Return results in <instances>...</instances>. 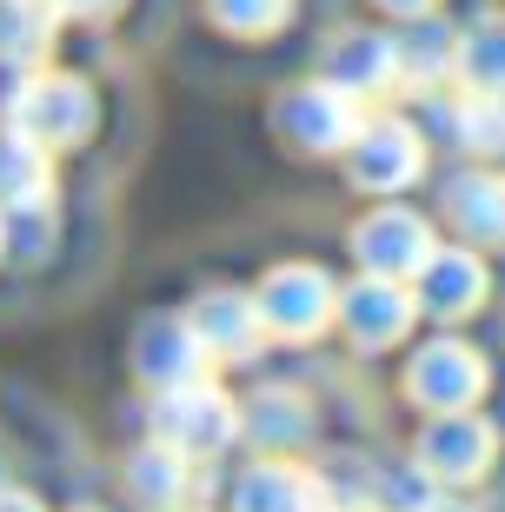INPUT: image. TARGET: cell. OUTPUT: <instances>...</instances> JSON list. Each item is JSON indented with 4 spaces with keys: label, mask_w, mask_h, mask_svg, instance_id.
I'll list each match as a JSON object with an SVG mask.
<instances>
[{
    "label": "cell",
    "mask_w": 505,
    "mask_h": 512,
    "mask_svg": "<svg viewBox=\"0 0 505 512\" xmlns=\"http://www.w3.org/2000/svg\"><path fill=\"white\" fill-rule=\"evenodd\" d=\"M286 14H293V0H213V20L233 34H273L286 27Z\"/></svg>",
    "instance_id": "44dd1931"
},
{
    "label": "cell",
    "mask_w": 505,
    "mask_h": 512,
    "mask_svg": "<svg viewBox=\"0 0 505 512\" xmlns=\"http://www.w3.org/2000/svg\"><path fill=\"white\" fill-rule=\"evenodd\" d=\"M40 140H27V133H0V207H14V213H27V207H40L47 200V160H40Z\"/></svg>",
    "instance_id": "e0dca14e"
},
{
    "label": "cell",
    "mask_w": 505,
    "mask_h": 512,
    "mask_svg": "<svg viewBox=\"0 0 505 512\" xmlns=\"http://www.w3.org/2000/svg\"><path fill=\"white\" fill-rule=\"evenodd\" d=\"M60 14H87V20H107V14H120V0H54Z\"/></svg>",
    "instance_id": "7402d4cb"
},
{
    "label": "cell",
    "mask_w": 505,
    "mask_h": 512,
    "mask_svg": "<svg viewBox=\"0 0 505 512\" xmlns=\"http://www.w3.org/2000/svg\"><path fill=\"white\" fill-rule=\"evenodd\" d=\"M153 419H160V439H167L173 453H187V459H213V453H226V446L246 433L240 406L206 380V373L187 380V386H167V399H160Z\"/></svg>",
    "instance_id": "6da1fadb"
},
{
    "label": "cell",
    "mask_w": 505,
    "mask_h": 512,
    "mask_svg": "<svg viewBox=\"0 0 505 512\" xmlns=\"http://www.w3.org/2000/svg\"><path fill=\"white\" fill-rule=\"evenodd\" d=\"M260 306L266 333H280V340H313L326 326L339 320V286L319 273V266H273L266 286L253 293Z\"/></svg>",
    "instance_id": "7a4b0ae2"
},
{
    "label": "cell",
    "mask_w": 505,
    "mask_h": 512,
    "mask_svg": "<svg viewBox=\"0 0 505 512\" xmlns=\"http://www.w3.org/2000/svg\"><path fill=\"white\" fill-rule=\"evenodd\" d=\"M379 7H386V14H399V20H419V14H432L439 0H379Z\"/></svg>",
    "instance_id": "603a6c76"
},
{
    "label": "cell",
    "mask_w": 505,
    "mask_h": 512,
    "mask_svg": "<svg viewBox=\"0 0 505 512\" xmlns=\"http://www.w3.org/2000/svg\"><path fill=\"white\" fill-rule=\"evenodd\" d=\"M167 512H180V506H167Z\"/></svg>",
    "instance_id": "4316f807"
},
{
    "label": "cell",
    "mask_w": 505,
    "mask_h": 512,
    "mask_svg": "<svg viewBox=\"0 0 505 512\" xmlns=\"http://www.w3.org/2000/svg\"><path fill=\"white\" fill-rule=\"evenodd\" d=\"M326 80H339L346 94H379L399 80V40H379V34H346L333 47V67Z\"/></svg>",
    "instance_id": "9a60e30c"
},
{
    "label": "cell",
    "mask_w": 505,
    "mask_h": 512,
    "mask_svg": "<svg viewBox=\"0 0 505 512\" xmlns=\"http://www.w3.org/2000/svg\"><path fill=\"white\" fill-rule=\"evenodd\" d=\"M193 320V333L206 340V353L213 360H246V353H260V333H266V320H260V306L246 300V293H206L200 306L187 313Z\"/></svg>",
    "instance_id": "8fae6325"
},
{
    "label": "cell",
    "mask_w": 505,
    "mask_h": 512,
    "mask_svg": "<svg viewBox=\"0 0 505 512\" xmlns=\"http://www.w3.org/2000/svg\"><path fill=\"white\" fill-rule=\"evenodd\" d=\"M14 127L40 147H74L94 127V94L67 74H34L14 87Z\"/></svg>",
    "instance_id": "277c9868"
},
{
    "label": "cell",
    "mask_w": 505,
    "mask_h": 512,
    "mask_svg": "<svg viewBox=\"0 0 505 512\" xmlns=\"http://www.w3.org/2000/svg\"><path fill=\"white\" fill-rule=\"evenodd\" d=\"M0 512H40L34 493H20V486H0Z\"/></svg>",
    "instance_id": "cb8c5ba5"
},
{
    "label": "cell",
    "mask_w": 505,
    "mask_h": 512,
    "mask_svg": "<svg viewBox=\"0 0 505 512\" xmlns=\"http://www.w3.org/2000/svg\"><path fill=\"white\" fill-rule=\"evenodd\" d=\"M0 247H7V227H0Z\"/></svg>",
    "instance_id": "d4e9b609"
},
{
    "label": "cell",
    "mask_w": 505,
    "mask_h": 512,
    "mask_svg": "<svg viewBox=\"0 0 505 512\" xmlns=\"http://www.w3.org/2000/svg\"><path fill=\"white\" fill-rule=\"evenodd\" d=\"M127 473H133L127 486H133L140 499H147V506H160V512L187 499V453H173L167 439H160V446H147V453L133 459Z\"/></svg>",
    "instance_id": "d6986e66"
},
{
    "label": "cell",
    "mask_w": 505,
    "mask_h": 512,
    "mask_svg": "<svg viewBox=\"0 0 505 512\" xmlns=\"http://www.w3.org/2000/svg\"><path fill=\"white\" fill-rule=\"evenodd\" d=\"M432 512H446V506H432Z\"/></svg>",
    "instance_id": "484cf974"
},
{
    "label": "cell",
    "mask_w": 505,
    "mask_h": 512,
    "mask_svg": "<svg viewBox=\"0 0 505 512\" xmlns=\"http://www.w3.org/2000/svg\"><path fill=\"white\" fill-rule=\"evenodd\" d=\"M346 173H353V187H366V193H399L426 173V147H419V133L399 114L359 120V133L346 140Z\"/></svg>",
    "instance_id": "3957f363"
},
{
    "label": "cell",
    "mask_w": 505,
    "mask_h": 512,
    "mask_svg": "<svg viewBox=\"0 0 505 512\" xmlns=\"http://www.w3.org/2000/svg\"><path fill=\"white\" fill-rule=\"evenodd\" d=\"M412 293L399 280H386V273H359L353 286H339V326L353 333V346H366V353H379V346H399L412 326Z\"/></svg>",
    "instance_id": "5b68a950"
},
{
    "label": "cell",
    "mask_w": 505,
    "mask_h": 512,
    "mask_svg": "<svg viewBox=\"0 0 505 512\" xmlns=\"http://www.w3.org/2000/svg\"><path fill=\"white\" fill-rule=\"evenodd\" d=\"M60 7L54 0H0V60L7 67H34L54 47Z\"/></svg>",
    "instance_id": "2e32d148"
},
{
    "label": "cell",
    "mask_w": 505,
    "mask_h": 512,
    "mask_svg": "<svg viewBox=\"0 0 505 512\" xmlns=\"http://www.w3.org/2000/svg\"><path fill=\"white\" fill-rule=\"evenodd\" d=\"M280 107V133L306 153H339L359 133V94H346L339 80H313L300 94H286Z\"/></svg>",
    "instance_id": "8992f818"
},
{
    "label": "cell",
    "mask_w": 505,
    "mask_h": 512,
    "mask_svg": "<svg viewBox=\"0 0 505 512\" xmlns=\"http://www.w3.org/2000/svg\"><path fill=\"white\" fill-rule=\"evenodd\" d=\"M233 512H339V506L313 473H300V466H260V473L240 479Z\"/></svg>",
    "instance_id": "4fadbf2b"
},
{
    "label": "cell",
    "mask_w": 505,
    "mask_h": 512,
    "mask_svg": "<svg viewBox=\"0 0 505 512\" xmlns=\"http://www.w3.org/2000/svg\"><path fill=\"white\" fill-rule=\"evenodd\" d=\"M133 360L147 373L153 386H187L206 373V340L193 333V320H147L140 326V340H133Z\"/></svg>",
    "instance_id": "30bf717a"
},
{
    "label": "cell",
    "mask_w": 505,
    "mask_h": 512,
    "mask_svg": "<svg viewBox=\"0 0 505 512\" xmlns=\"http://www.w3.org/2000/svg\"><path fill=\"white\" fill-rule=\"evenodd\" d=\"M486 466H492V433H486V419L439 413V426H426V439H419V473H426V479H446V486H459V479H479Z\"/></svg>",
    "instance_id": "9c48e42d"
},
{
    "label": "cell",
    "mask_w": 505,
    "mask_h": 512,
    "mask_svg": "<svg viewBox=\"0 0 505 512\" xmlns=\"http://www.w3.org/2000/svg\"><path fill=\"white\" fill-rule=\"evenodd\" d=\"M446 220L479 247H505V173L499 167H472L446 187Z\"/></svg>",
    "instance_id": "7c38bea8"
},
{
    "label": "cell",
    "mask_w": 505,
    "mask_h": 512,
    "mask_svg": "<svg viewBox=\"0 0 505 512\" xmlns=\"http://www.w3.org/2000/svg\"><path fill=\"white\" fill-rule=\"evenodd\" d=\"M406 393L419 399V406H432V413H466L472 399L486 393V360L459 340H432L426 353L412 360Z\"/></svg>",
    "instance_id": "52a82bcc"
},
{
    "label": "cell",
    "mask_w": 505,
    "mask_h": 512,
    "mask_svg": "<svg viewBox=\"0 0 505 512\" xmlns=\"http://www.w3.org/2000/svg\"><path fill=\"white\" fill-rule=\"evenodd\" d=\"M432 227L419 220V213H406V207H386V213H373L366 227L353 233V253H359V266L366 273H386V280H399V273H419V266L432 260Z\"/></svg>",
    "instance_id": "ba28073f"
},
{
    "label": "cell",
    "mask_w": 505,
    "mask_h": 512,
    "mask_svg": "<svg viewBox=\"0 0 505 512\" xmlns=\"http://www.w3.org/2000/svg\"><path fill=\"white\" fill-rule=\"evenodd\" d=\"M419 300H426L439 320H459V313H472V306L486 300V266L472 260V253H439L432 247V260L419 266Z\"/></svg>",
    "instance_id": "5bb4252c"
},
{
    "label": "cell",
    "mask_w": 505,
    "mask_h": 512,
    "mask_svg": "<svg viewBox=\"0 0 505 512\" xmlns=\"http://www.w3.org/2000/svg\"><path fill=\"white\" fill-rule=\"evenodd\" d=\"M459 140L479 160H505V94H466L459 100Z\"/></svg>",
    "instance_id": "ffe728a7"
},
{
    "label": "cell",
    "mask_w": 505,
    "mask_h": 512,
    "mask_svg": "<svg viewBox=\"0 0 505 512\" xmlns=\"http://www.w3.org/2000/svg\"><path fill=\"white\" fill-rule=\"evenodd\" d=\"M452 74L466 80L472 94H505V14L479 20V27L459 40V54H452Z\"/></svg>",
    "instance_id": "ac0fdd59"
}]
</instances>
